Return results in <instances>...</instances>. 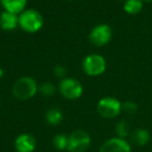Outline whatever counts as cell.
<instances>
[{
  "mask_svg": "<svg viewBox=\"0 0 152 152\" xmlns=\"http://www.w3.org/2000/svg\"><path fill=\"white\" fill-rule=\"evenodd\" d=\"M39 91L36 79L30 76H23L19 78L12 88L13 96L18 100L25 101L32 98Z\"/></svg>",
  "mask_w": 152,
  "mask_h": 152,
  "instance_id": "cell-1",
  "label": "cell"
},
{
  "mask_svg": "<svg viewBox=\"0 0 152 152\" xmlns=\"http://www.w3.org/2000/svg\"><path fill=\"white\" fill-rule=\"evenodd\" d=\"M44 19L36 10H24L19 15V26L26 32L34 34L42 28Z\"/></svg>",
  "mask_w": 152,
  "mask_h": 152,
  "instance_id": "cell-2",
  "label": "cell"
},
{
  "mask_svg": "<svg viewBox=\"0 0 152 152\" xmlns=\"http://www.w3.org/2000/svg\"><path fill=\"white\" fill-rule=\"evenodd\" d=\"M91 145V137L86 130L77 129L68 137V148L70 152H85Z\"/></svg>",
  "mask_w": 152,
  "mask_h": 152,
  "instance_id": "cell-3",
  "label": "cell"
},
{
  "mask_svg": "<svg viewBox=\"0 0 152 152\" xmlns=\"http://www.w3.org/2000/svg\"><path fill=\"white\" fill-rule=\"evenodd\" d=\"M58 91L63 97L69 100L78 99L83 95V88L77 79L72 77H65L58 85Z\"/></svg>",
  "mask_w": 152,
  "mask_h": 152,
  "instance_id": "cell-4",
  "label": "cell"
},
{
  "mask_svg": "<svg viewBox=\"0 0 152 152\" xmlns=\"http://www.w3.org/2000/svg\"><path fill=\"white\" fill-rule=\"evenodd\" d=\"M83 69L89 76H99L105 71L106 61L100 54H89L83 61Z\"/></svg>",
  "mask_w": 152,
  "mask_h": 152,
  "instance_id": "cell-5",
  "label": "cell"
},
{
  "mask_svg": "<svg viewBox=\"0 0 152 152\" xmlns=\"http://www.w3.org/2000/svg\"><path fill=\"white\" fill-rule=\"evenodd\" d=\"M121 102L115 97H104L97 104V112L104 119H114L121 113Z\"/></svg>",
  "mask_w": 152,
  "mask_h": 152,
  "instance_id": "cell-6",
  "label": "cell"
},
{
  "mask_svg": "<svg viewBox=\"0 0 152 152\" xmlns=\"http://www.w3.org/2000/svg\"><path fill=\"white\" fill-rule=\"evenodd\" d=\"M112 27L107 24H99V25L95 26L89 34L91 43L97 47H101L108 44L112 40Z\"/></svg>",
  "mask_w": 152,
  "mask_h": 152,
  "instance_id": "cell-7",
  "label": "cell"
},
{
  "mask_svg": "<svg viewBox=\"0 0 152 152\" xmlns=\"http://www.w3.org/2000/svg\"><path fill=\"white\" fill-rule=\"evenodd\" d=\"M99 152H131V147L126 140L117 137L104 142Z\"/></svg>",
  "mask_w": 152,
  "mask_h": 152,
  "instance_id": "cell-8",
  "label": "cell"
},
{
  "mask_svg": "<svg viewBox=\"0 0 152 152\" xmlns=\"http://www.w3.org/2000/svg\"><path fill=\"white\" fill-rule=\"evenodd\" d=\"M36 146L37 141L30 133H22L15 140V148L18 152H32Z\"/></svg>",
  "mask_w": 152,
  "mask_h": 152,
  "instance_id": "cell-9",
  "label": "cell"
},
{
  "mask_svg": "<svg viewBox=\"0 0 152 152\" xmlns=\"http://www.w3.org/2000/svg\"><path fill=\"white\" fill-rule=\"evenodd\" d=\"M19 25V16L10 12H2L0 14V27L3 30L11 31Z\"/></svg>",
  "mask_w": 152,
  "mask_h": 152,
  "instance_id": "cell-10",
  "label": "cell"
},
{
  "mask_svg": "<svg viewBox=\"0 0 152 152\" xmlns=\"http://www.w3.org/2000/svg\"><path fill=\"white\" fill-rule=\"evenodd\" d=\"M4 11L13 14H21L24 11L27 0H0Z\"/></svg>",
  "mask_w": 152,
  "mask_h": 152,
  "instance_id": "cell-11",
  "label": "cell"
},
{
  "mask_svg": "<svg viewBox=\"0 0 152 152\" xmlns=\"http://www.w3.org/2000/svg\"><path fill=\"white\" fill-rule=\"evenodd\" d=\"M131 141L133 144L143 147V146L147 145L150 141V133L147 129L144 128H139L135 129L131 134Z\"/></svg>",
  "mask_w": 152,
  "mask_h": 152,
  "instance_id": "cell-12",
  "label": "cell"
},
{
  "mask_svg": "<svg viewBox=\"0 0 152 152\" xmlns=\"http://www.w3.org/2000/svg\"><path fill=\"white\" fill-rule=\"evenodd\" d=\"M45 118H46V122L49 125L55 126V125H58L63 121V113H61V110L59 108L52 107L47 110Z\"/></svg>",
  "mask_w": 152,
  "mask_h": 152,
  "instance_id": "cell-13",
  "label": "cell"
},
{
  "mask_svg": "<svg viewBox=\"0 0 152 152\" xmlns=\"http://www.w3.org/2000/svg\"><path fill=\"white\" fill-rule=\"evenodd\" d=\"M143 9L142 0H127L124 2V11L129 15H137Z\"/></svg>",
  "mask_w": 152,
  "mask_h": 152,
  "instance_id": "cell-14",
  "label": "cell"
},
{
  "mask_svg": "<svg viewBox=\"0 0 152 152\" xmlns=\"http://www.w3.org/2000/svg\"><path fill=\"white\" fill-rule=\"evenodd\" d=\"M115 131H116L118 137L125 140V137H127L129 135V132H130V126H129L127 121L121 120L117 123L116 127H115Z\"/></svg>",
  "mask_w": 152,
  "mask_h": 152,
  "instance_id": "cell-15",
  "label": "cell"
},
{
  "mask_svg": "<svg viewBox=\"0 0 152 152\" xmlns=\"http://www.w3.org/2000/svg\"><path fill=\"white\" fill-rule=\"evenodd\" d=\"M52 143L55 149L65 150L68 148V137L65 134H61V133L55 134L54 137H53Z\"/></svg>",
  "mask_w": 152,
  "mask_h": 152,
  "instance_id": "cell-16",
  "label": "cell"
},
{
  "mask_svg": "<svg viewBox=\"0 0 152 152\" xmlns=\"http://www.w3.org/2000/svg\"><path fill=\"white\" fill-rule=\"evenodd\" d=\"M55 91H56L55 86L52 83H49V81H45L39 87V92L45 97H50V96L54 95Z\"/></svg>",
  "mask_w": 152,
  "mask_h": 152,
  "instance_id": "cell-17",
  "label": "cell"
},
{
  "mask_svg": "<svg viewBox=\"0 0 152 152\" xmlns=\"http://www.w3.org/2000/svg\"><path fill=\"white\" fill-rule=\"evenodd\" d=\"M121 112H124L125 114L129 115V116H133L137 114V106L132 101H125L124 103L121 104Z\"/></svg>",
  "mask_w": 152,
  "mask_h": 152,
  "instance_id": "cell-18",
  "label": "cell"
},
{
  "mask_svg": "<svg viewBox=\"0 0 152 152\" xmlns=\"http://www.w3.org/2000/svg\"><path fill=\"white\" fill-rule=\"evenodd\" d=\"M53 73H54L55 77H57V78L64 79V78H65L66 73H67V69H66V68L64 67V66L57 65V66H55L54 69H53Z\"/></svg>",
  "mask_w": 152,
  "mask_h": 152,
  "instance_id": "cell-19",
  "label": "cell"
},
{
  "mask_svg": "<svg viewBox=\"0 0 152 152\" xmlns=\"http://www.w3.org/2000/svg\"><path fill=\"white\" fill-rule=\"evenodd\" d=\"M2 76H3V70H2V68L0 67V79L2 78Z\"/></svg>",
  "mask_w": 152,
  "mask_h": 152,
  "instance_id": "cell-20",
  "label": "cell"
},
{
  "mask_svg": "<svg viewBox=\"0 0 152 152\" xmlns=\"http://www.w3.org/2000/svg\"><path fill=\"white\" fill-rule=\"evenodd\" d=\"M142 1H145V2H152V0H142Z\"/></svg>",
  "mask_w": 152,
  "mask_h": 152,
  "instance_id": "cell-21",
  "label": "cell"
},
{
  "mask_svg": "<svg viewBox=\"0 0 152 152\" xmlns=\"http://www.w3.org/2000/svg\"><path fill=\"white\" fill-rule=\"evenodd\" d=\"M120 1H124V2H125V1H127V0H120Z\"/></svg>",
  "mask_w": 152,
  "mask_h": 152,
  "instance_id": "cell-22",
  "label": "cell"
},
{
  "mask_svg": "<svg viewBox=\"0 0 152 152\" xmlns=\"http://www.w3.org/2000/svg\"><path fill=\"white\" fill-rule=\"evenodd\" d=\"M68 1H73V0H68Z\"/></svg>",
  "mask_w": 152,
  "mask_h": 152,
  "instance_id": "cell-23",
  "label": "cell"
}]
</instances>
